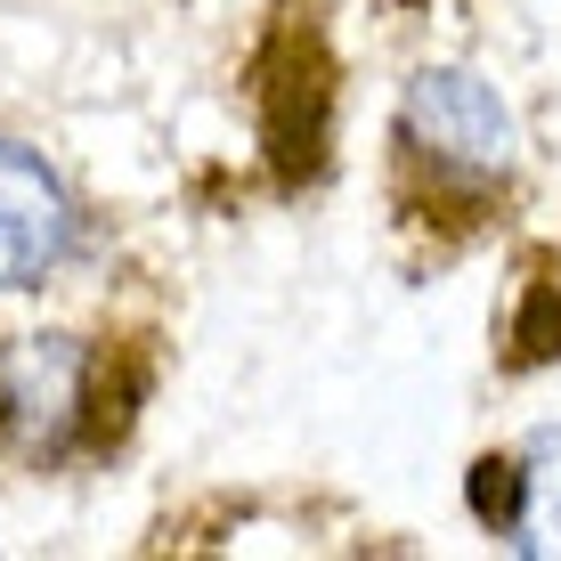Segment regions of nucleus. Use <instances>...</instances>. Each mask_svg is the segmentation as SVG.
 Listing matches in <instances>:
<instances>
[{"mask_svg": "<svg viewBox=\"0 0 561 561\" xmlns=\"http://www.w3.org/2000/svg\"><path fill=\"white\" fill-rule=\"evenodd\" d=\"M106 432V358L82 334L0 342V448L25 463H66Z\"/></svg>", "mask_w": 561, "mask_h": 561, "instance_id": "obj_2", "label": "nucleus"}, {"mask_svg": "<svg viewBox=\"0 0 561 561\" xmlns=\"http://www.w3.org/2000/svg\"><path fill=\"white\" fill-rule=\"evenodd\" d=\"M463 513H472L480 537H496V546H513V553H537V529H529V463H520V448L472 456V472H463Z\"/></svg>", "mask_w": 561, "mask_h": 561, "instance_id": "obj_4", "label": "nucleus"}, {"mask_svg": "<svg viewBox=\"0 0 561 561\" xmlns=\"http://www.w3.org/2000/svg\"><path fill=\"white\" fill-rule=\"evenodd\" d=\"M520 463H529V529L537 553H561V423H537L520 439Z\"/></svg>", "mask_w": 561, "mask_h": 561, "instance_id": "obj_5", "label": "nucleus"}, {"mask_svg": "<svg viewBox=\"0 0 561 561\" xmlns=\"http://www.w3.org/2000/svg\"><path fill=\"white\" fill-rule=\"evenodd\" d=\"M391 163L408 204H439V211L505 204V187L520 180V123L505 90L480 66H415L399 82Z\"/></svg>", "mask_w": 561, "mask_h": 561, "instance_id": "obj_1", "label": "nucleus"}, {"mask_svg": "<svg viewBox=\"0 0 561 561\" xmlns=\"http://www.w3.org/2000/svg\"><path fill=\"white\" fill-rule=\"evenodd\" d=\"M82 253V204L49 154L0 139V294H42Z\"/></svg>", "mask_w": 561, "mask_h": 561, "instance_id": "obj_3", "label": "nucleus"}]
</instances>
